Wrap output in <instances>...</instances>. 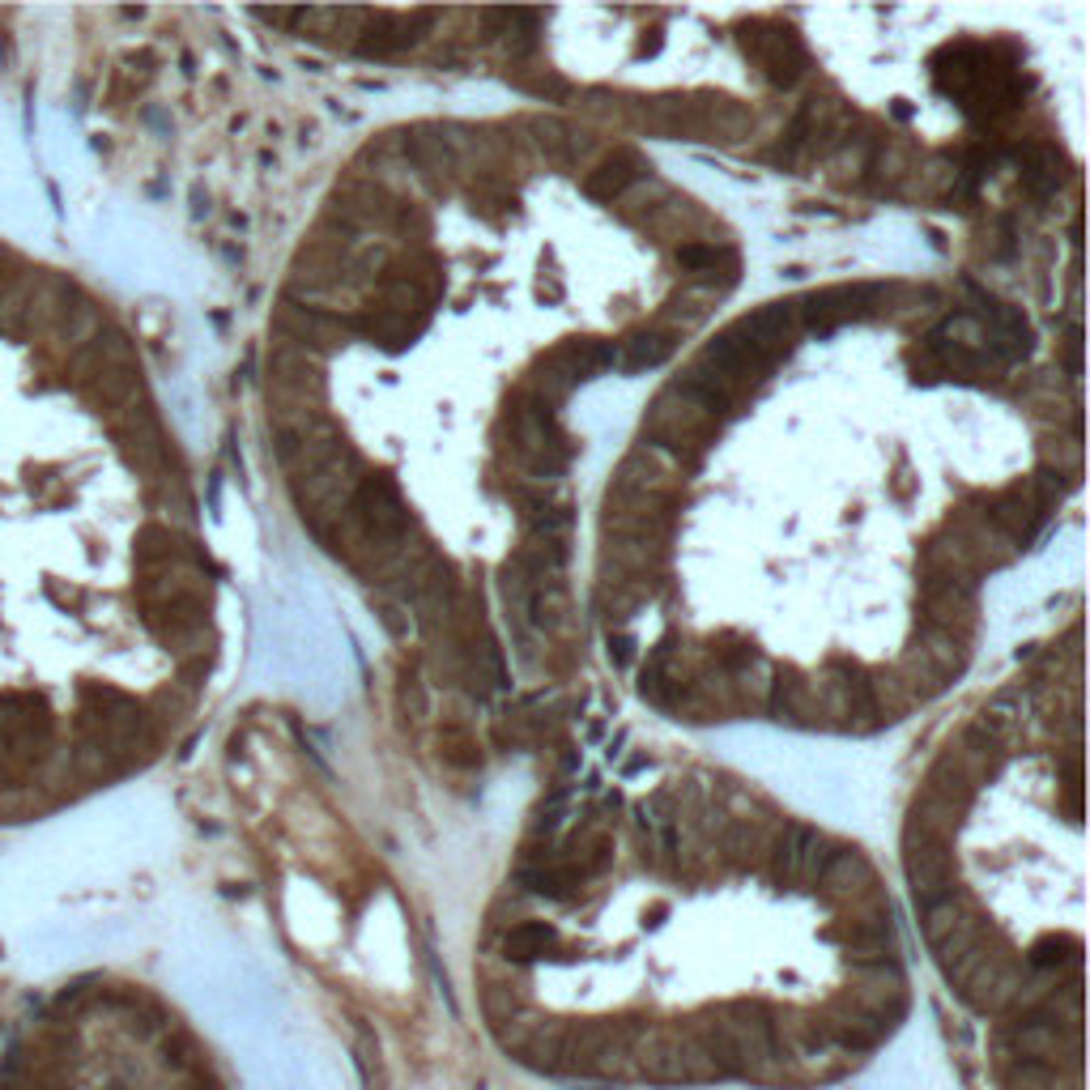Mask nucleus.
I'll return each instance as SVG.
<instances>
[{"label":"nucleus","mask_w":1090,"mask_h":1090,"mask_svg":"<svg viewBox=\"0 0 1090 1090\" xmlns=\"http://www.w3.org/2000/svg\"><path fill=\"white\" fill-rule=\"evenodd\" d=\"M741 47L763 65L767 81L779 86V90H793L806 72V47L801 38L788 35V31H775V26H750L741 35Z\"/></svg>","instance_id":"f257e3e1"},{"label":"nucleus","mask_w":1090,"mask_h":1090,"mask_svg":"<svg viewBox=\"0 0 1090 1090\" xmlns=\"http://www.w3.org/2000/svg\"><path fill=\"white\" fill-rule=\"evenodd\" d=\"M631 652H634V639H631V634H622V631L614 634V631H609V661H614V665L622 668L627 661H631Z\"/></svg>","instance_id":"20e7f679"},{"label":"nucleus","mask_w":1090,"mask_h":1090,"mask_svg":"<svg viewBox=\"0 0 1090 1090\" xmlns=\"http://www.w3.org/2000/svg\"><path fill=\"white\" fill-rule=\"evenodd\" d=\"M673 350H677V333H673V328L639 333V337H631V341L618 350V367H622V371H648V367L668 362Z\"/></svg>","instance_id":"7ed1b4c3"},{"label":"nucleus","mask_w":1090,"mask_h":1090,"mask_svg":"<svg viewBox=\"0 0 1090 1090\" xmlns=\"http://www.w3.org/2000/svg\"><path fill=\"white\" fill-rule=\"evenodd\" d=\"M639 179H643L639 154H634L631 145H618L614 154H605V162H600L597 171H588L584 192H588L593 201H614V196H622L627 188H634Z\"/></svg>","instance_id":"f03ea898"}]
</instances>
